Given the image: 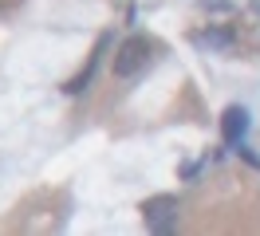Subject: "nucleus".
Instances as JSON below:
<instances>
[{"instance_id": "1", "label": "nucleus", "mask_w": 260, "mask_h": 236, "mask_svg": "<svg viewBox=\"0 0 260 236\" xmlns=\"http://www.w3.org/2000/svg\"><path fill=\"white\" fill-rule=\"evenodd\" d=\"M150 51H154V44H150L146 36H130V40H122L118 51H114V75H118V79H134L142 67H146Z\"/></svg>"}, {"instance_id": "2", "label": "nucleus", "mask_w": 260, "mask_h": 236, "mask_svg": "<svg viewBox=\"0 0 260 236\" xmlns=\"http://www.w3.org/2000/svg\"><path fill=\"white\" fill-rule=\"evenodd\" d=\"M142 220H146L150 232H170V228L178 224V197H170V193L150 197V201L142 205Z\"/></svg>"}, {"instance_id": "3", "label": "nucleus", "mask_w": 260, "mask_h": 236, "mask_svg": "<svg viewBox=\"0 0 260 236\" xmlns=\"http://www.w3.org/2000/svg\"><path fill=\"white\" fill-rule=\"evenodd\" d=\"M244 130H248V110L244 107H229L225 114H221V138H225L229 146H237V142L244 138Z\"/></svg>"}, {"instance_id": "4", "label": "nucleus", "mask_w": 260, "mask_h": 236, "mask_svg": "<svg viewBox=\"0 0 260 236\" xmlns=\"http://www.w3.org/2000/svg\"><path fill=\"white\" fill-rule=\"evenodd\" d=\"M107 44H111V36H99V47H95V55H91V63H87V71H83V75H75L71 83H67V91H71V94H79L83 87L91 83V75H95V67H99V59H103V47H107Z\"/></svg>"}, {"instance_id": "5", "label": "nucleus", "mask_w": 260, "mask_h": 236, "mask_svg": "<svg viewBox=\"0 0 260 236\" xmlns=\"http://www.w3.org/2000/svg\"><path fill=\"white\" fill-rule=\"evenodd\" d=\"M197 44H209V47H225V44H229V36H225V31H201V36H197Z\"/></svg>"}]
</instances>
